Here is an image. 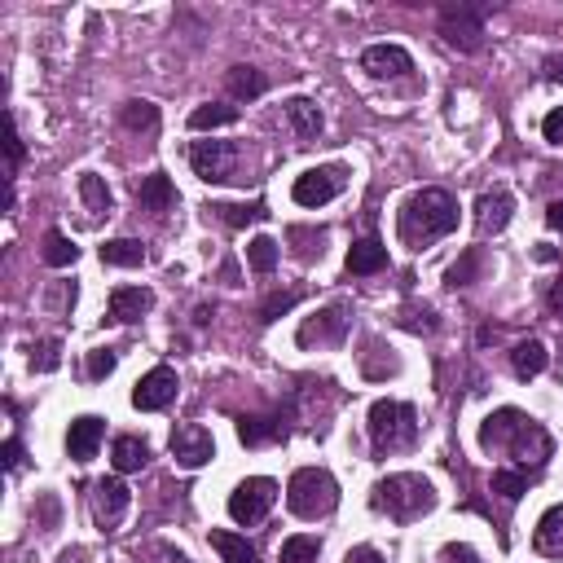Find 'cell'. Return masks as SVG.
Listing matches in <instances>:
<instances>
[{"mask_svg": "<svg viewBox=\"0 0 563 563\" xmlns=\"http://www.w3.org/2000/svg\"><path fill=\"white\" fill-rule=\"evenodd\" d=\"M5 154H9V176L22 168V159H27V146H22V132L14 124V115H5Z\"/></svg>", "mask_w": 563, "mask_h": 563, "instance_id": "cell-38", "label": "cell"}, {"mask_svg": "<svg viewBox=\"0 0 563 563\" xmlns=\"http://www.w3.org/2000/svg\"><path fill=\"white\" fill-rule=\"evenodd\" d=\"M550 308H555V313H563V278L550 286Z\"/></svg>", "mask_w": 563, "mask_h": 563, "instance_id": "cell-47", "label": "cell"}, {"mask_svg": "<svg viewBox=\"0 0 563 563\" xmlns=\"http://www.w3.org/2000/svg\"><path fill=\"white\" fill-rule=\"evenodd\" d=\"M234 119H238V106L207 102V106H198L194 115H190V128H194V132H207V128H225V124H234Z\"/></svg>", "mask_w": 563, "mask_h": 563, "instance_id": "cell-30", "label": "cell"}, {"mask_svg": "<svg viewBox=\"0 0 563 563\" xmlns=\"http://www.w3.org/2000/svg\"><path fill=\"white\" fill-rule=\"evenodd\" d=\"M176 388H181V383H176V370L154 366V370L146 374V379H141L137 388H132V405H137V410H146V414L168 410V405L176 401Z\"/></svg>", "mask_w": 563, "mask_h": 563, "instance_id": "cell-9", "label": "cell"}, {"mask_svg": "<svg viewBox=\"0 0 563 563\" xmlns=\"http://www.w3.org/2000/svg\"><path fill=\"white\" fill-rule=\"evenodd\" d=\"M370 440L379 454L405 449L418 440V414L405 401H374L370 405Z\"/></svg>", "mask_w": 563, "mask_h": 563, "instance_id": "cell-5", "label": "cell"}, {"mask_svg": "<svg viewBox=\"0 0 563 563\" xmlns=\"http://www.w3.org/2000/svg\"><path fill=\"white\" fill-rule=\"evenodd\" d=\"M137 203L146 207V212H154V216L172 212V207H176V185L163 172H154V176H146V181L137 185Z\"/></svg>", "mask_w": 563, "mask_h": 563, "instance_id": "cell-20", "label": "cell"}, {"mask_svg": "<svg viewBox=\"0 0 563 563\" xmlns=\"http://www.w3.org/2000/svg\"><path fill=\"white\" fill-rule=\"evenodd\" d=\"M273 502H278V484L269 476H251L229 493V515H234L238 524H260Z\"/></svg>", "mask_w": 563, "mask_h": 563, "instance_id": "cell-6", "label": "cell"}, {"mask_svg": "<svg viewBox=\"0 0 563 563\" xmlns=\"http://www.w3.org/2000/svg\"><path fill=\"white\" fill-rule=\"evenodd\" d=\"M102 436H106V423H102V418L84 414V418H75L71 432H66V449H71L75 462H88V458L97 454V445H102Z\"/></svg>", "mask_w": 563, "mask_h": 563, "instance_id": "cell-16", "label": "cell"}, {"mask_svg": "<svg viewBox=\"0 0 563 563\" xmlns=\"http://www.w3.org/2000/svg\"><path fill=\"white\" fill-rule=\"evenodd\" d=\"M264 88H269V80H264L256 66H234V71H229V93H234L238 102H251V97H260Z\"/></svg>", "mask_w": 563, "mask_h": 563, "instance_id": "cell-28", "label": "cell"}, {"mask_svg": "<svg viewBox=\"0 0 563 563\" xmlns=\"http://www.w3.org/2000/svg\"><path fill=\"white\" fill-rule=\"evenodd\" d=\"M374 506L388 511L392 520H418L436 506V489L423 476H388L374 489Z\"/></svg>", "mask_w": 563, "mask_h": 563, "instance_id": "cell-4", "label": "cell"}, {"mask_svg": "<svg viewBox=\"0 0 563 563\" xmlns=\"http://www.w3.org/2000/svg\"><path fill=\"white\" fill-rule=\"evenodd\" d=\"M295 304H300V295H295V291H273L269 300L260 304V322H264V326H269V322H278V317H286Z\"/></svg>", "mask_w": 563, "mask_h": 563, "instance_id": "cell-36", "label": "cell"}, {"mask_svg": "<svg viewBox=\"0 0 563 563\" xmlns=\"http://www.w3.org/2000/svg\"><path fill=\"white\" fill-rule=\"evenodd\" d=\"M212 317H216V308H207V304H198V308H194V322H198V326H207Z\"/></svg>", "mask_w": 563, "mask_h": 563, "instance_id": "cell-48", "label": "cell"}, {"mask_svg": "<svg viewBox=\"0 0 563 563\" xmlns=\"http://www.w3.org/2000/svg\"><path fill=\"white\" fill-rule=\"evenodd\" d=\"M344 330H348V304H330V308H322V313L313 317V322H304L300 326V344H322V339H344Z\"/></svg>", "mask_w": 563, "mask_h": 563, "instance_id": "cell-15", "label": "cell"}, {"mask_svg": "<svg viewBox=\"0 0 563 563\" xmlns=\"http://www.w3.org/2000/svg\"><path fill=\"white\" fill-rule=\"evenodd\" d=\"M150 308H154V295L146 286H115V295H110V317L115 322H137Z\"/></svg>", "mask_w": 563, "mask_h": 563, "instance_id": "cell-18", "label": "cell"}, {"mask_svg": "<svg viewBox=\"0 0 563 563\" xmlns=\"http://www.w3.org/2000/svg\"><path fill=\"white\" fill-rule=\"evenodd\" d=\"M168 563H190V559H185V555H168Z\"/></svg>", "mask_w": 563, "mask_h": 563, "instance_id": "cell-49", "label": "cell"}, {"mask_svg": "<svg viewBox=\"0 0 563 563\" xmlns=\"http://www.w3.org/2000/svg\"><path fill=\"white\" fill-rule=\"evenodd\" d=\"M546 80L563 84V58H546Z\"/></svg>", "mask_w": 563, "mask_h": 563, "instance_id": "cell-46", "label": "cell"}, {"mask_svg": "<svg viewBox=\"0 0 563 563\" xmlns=\"http://www.w3.org/2000/svg\"><path fill=\"white\" fill-rule=\"evenodd\" d=\"M58 366H62V344H58V339H40V344L31 348V370L53 374Z\"/></svg>", "mask_w": 563, "mask_h": 563, "instance_id": "cell-34", "label": "cell"}, {"mask_svg": "<svg viewBox=\"0 0 563 563\" xmlns=\"http://www.w3.org/2000/svg\"><path fill=\"white\" fill-rule=\"evenodd\" d=\"M388 269V247H383L379 238H361L352 242L348 251V273H357V278H370V273Z\"/></svg>", "mask_w": 563, "mask_h": 563, "instance_id": "cell-19", "label": "cell"}, {"mask_svg": "<svg viewBox=\"0 0 563 563\" xmlns=\"http://www.w3.org/2000/svg\"><path fill=\"white\" fill-rule=\"evenodd\" d=\"M458 229V203L454 194L445 190H418L410 203L401 207V238L405 242H436L445 234H454Z\"/></svg>", "mask_w": 563, "mask_h": 563, "instance_id": "cell-2", "label": "cell"}, {"mask_svg": "<svg viewBox=\"0 0 563 563\" xmlns=\"http://www.w3.org/2000/svg\"><path fill=\"white\" fill-rule=\"evenodd\" d=\"M110 462H115V471H141L150 462V445L141 436H119L110 449Z\"/></svg>", "mask_w": 563, "mask_h": 563, "instance_id": "cell-24", "label": "cell"}, {"mask_svg": "<svg viewBox=\"0 0 563 563\" xmlns=\"http://www.w3.org/2000/svg\"><path fill=\"white\" fill-rule=\"evenodd\" d=\"M40 256H44V264H53V269H66V264L80 260V247H75L62 229H49V234H44V251H40Z\"/></svg>", "mask_w": 563, "mask_h": 563, "instance_id": "cell-26", "label": "cell"}, {"mask_svg": "<svg viewBox=\"0 0 563 563\" xmlns=\"http://www.w3.org/2000/svg\"><path fill=\"white\" fill-rule=\"evenodd\" d=\"M480 445L484 449H511L515 458L524 462V467H542L550 458V436L542 423H533L528 414L520 410H498L484 418L480 427Z\"/></svg>", "mask_w": 563, "mask_h": 563, "instance_id": "cell-1", "label": "cell"}, {"mask_svg": "<svg viewBox=\"0 0 563 563\" xmlns=\"http://www.w3.org/2000/svg\"><path fill=\"white\" fill-rule=\"evenodd\" d=\"M511 212H515V198L506 194V190L480 194V203H476V225H480V234H502L506 220H511Z\"/></svg>", "mask_w": 563, "mask_h": 563, "instance_id": "cell-17", "label": "cell"}, {"mask_svg": "<svg viewBox=\"0 0 563 563\" xmlns=\"http://www.w3.org/2000/svg\"><path fill=\"white\" fill-rule=\"evenodd\" d=\"M344 190V168H313L295 181V203L300 207H326L330 198Z\"/></svg>", "mask_w": 563, "mask_h": 563, "instance_id": "cell-11", "label": "cell"}, {"mask_svg": "<svg viewBox=\"0 0 563 563\" xmlns=\"http://www.w3.org/2000/svg\"><path fill=\"white\" fill-rule=\"evenodd\" d=\"M546 225H550V229H563V198L546 207Z\"/></svg>", "mask_w": 563, "mask_h": 563, "instance_id": "cell-45", "label": "cell"}, {"mask_svg": "<svg viewBox=\"0 0 563 563\" xmlns=\"http://www.w3.org/2000/svg\"><path fill=\"white\" fill-rule=\"evenodd\" d=\"M533 542H537V550H542V555L563 559V502H559V506H550L542 520H537Z\"/></svg>", "mask_w": 563, "mask_h": 563, "instance_id": "cell-22", "label": "cell"}, {"mask_svg": "<svg viewBox=\"0 0 563 563\" xmlns=\"http://www.w3.org/2000/svg\"><path fill=\"white\" fill-rule=\"evenodd\" d=\"M234 163H238V150L229 141H194V150H190V168L207 185L234 181Z\"/></svg>", "mask_w": 563, "mask_h": 563, "instance_id": "cell-8", "label": "cell"}, {"mask_svg": "<svg viewBox=\"0 0 563 563\" xmlns=\"http://www.w3.org/2000/svg\"><path fill=\"white\" fill-rule=\"evenodd\" d=\"M128 502H132V493H128L124 480H102V484L93 489V515H97V524H102V528H115L119 520H124Z\"/></svg>", "mask_w": 563, "mask_h": 563, "instance_id": "cell-14", "label": "cell"}, {"mask_svg": "<svg viewBox=\"0 0 563 563\" xmlns=\"http://www.w3.org/2000/svg\"><path fill=\"white\" fill-rule=\"evenodd\" d=\"M550 366V352H546V344H537V339H524V344H515V352H511V370H515V379H537Z\"/></svg>", "mask_w": 563, "mask_h": 563, "instance_id": "cell-21", "label": "cell"}, {"mask_svg": "<svg viewBox=\"0 0 563 563\" xmlns=\"http://www.w3.org/2000/svg\"><path fill=\"white\" fill-rule=\"evenodd\" d=\"M440 563H480V555L471 546H445L440 550Z\"/></svg>", "mask_w": 563, "mask_h": 563, "instance_id": "cell-42", "label": "cell"}, {"mask_svg": "<svg viewBox=\"0 0 563 563\" xmlns=\"http://www.w3.org/2000/svg\"><path fill=\"white\" fill-rule=\"evenodd\" d=\"M172 458L181 462V467H203V462H212L216 458V440L207 427H198V423H185V427H176L172 432Z\"/></svg>", "mask_w": 563, "mask_h": 563, "instance_id": "cell-10", "label": "cell"}, {"mask_svg": "<svg viewBox=\"0 0 563 563\" xmlns=\"http://www.w3.org/2000/svg\"><path fill=\"white\" fill-rule=\"evenodd\" d=\"M286 119H291L295 137H317V132H322V124H326L313 97H291V102H286Z\"/></svg>", "mask_w": 563, "mask_h": 563, "instance_id": "cell-23", "label": "cell"}, {"mask_svg": "<svg viewBox=\"0 0 563 563\" xmlns=\"http://www.w3.org/2000/svg\"><path fill=\"white\" fill-rule=\"evenodd\" d=\"M154 124H159V106H150V102H128L124 106V128L154 132Z\"/></svg>", "mask_w": 563, "mask_h": 563, "instance_id": "cell-33", "label": "cell"}, {"mask_svg": "<svg viewBox=\"0 0 563 563\" xmlns=\"http://www.w3.org/2000/svg\"><path fill=\"white\" fill-rule=\"evenodd\" d=\"M80 198L88 203V212H93V216L110 212V190L102 185V176H93V172H88V176H80Z\"/></svg>", "mask_w": 563, "mask_h": 563, "instance_id": "cell-32", "label": "cell"}, {"mask_svg": "<svg viewBox=\"0 0 563 563\" xmlns=\"http://www.w3.org/2000/svg\"><path fill=\"white\" fill-rule=\"evenodd\" d=\"M278 256H282V251H278V242H273V238H251L247 264L256 273H273V269H278Z\"/></svg>", "mask_w": 563, "mask_h": 563, "instance_id": "cell-31", "label": "cell"}, {"mask_svg": "<svg viewBox=\"0 0 563 563\" xmlns=\"http://www.w3.org/2000/svg\"><path fill=\"white\" fill-rule=\"evenodd\" d=\"M542 137H546V141H555V146H563V106H559V110H550V115L542 119Z\"/></svg>", "mask_w": 563, "mask_h": 563, "instance_id": "cell-41", "label": "cell"}, {"mask_svg": "<svg viewBox=\"0 0 563 563\" xmlns=\"http://www.w3.org/2000/svg\"><path fill=\"white\" fill-rule=\"evenodd\" d=\"M476 273H480V251H467V256L449 269V286H467Z\"/></svg>", "mask_w": 563, "mask_h": 563, "instance_id": "cell-40", "label": "cell"}, {"mask_svg": "<svg viewBox=\"0 0 563 563\" xmlns=\"http://www.w3.org/2000/svg\"><path fill=\"white\" fill-rule=\"evenodd\" d=\"M414 66V58L401 49V44H370L361 53V71H370L374 80H392V75H405Z\"/></svg>", "mask_w": 563, "mask_h": 563, "instance_id": "cell-13", "label": "cell"}, {"mask_svg": "<svg viewBox=\"0 0 563 563\" xmlns=\"http://www.w3.org/2000/svg\"><path fill=\"white\" fill-rule=\"evenodd\" d=\"M440 36L462 53H476L484 44V9L480 5H449L445 14H440Z\"/></svg>", "mask_w": 563, "mask_h": 563, "instance_id": "cell-7", "label": "cell"}, {"mask_svg": "<svg viewBox=\"0 0 563 563\" xmlns=\"http://www.w3.org/2000/svg\"><path fill=\"white\" fill-rule=\"evenodd\" d=\"M102 260L106 264H119V269H132V264L146 260V247H141L137 238H110L102 247Z\"/></svg>", "mask_w": 563, "mask_h": 563, "instance_id": "cell-29", "label": "cell"}, {"mask_svg": "<svg viewBox=\"0 0 563 563\" xmlns=\"http://www.w3.org/2000/svg\"><path fill=\"white\" fill-rule=\"evenodd\" d=\"M317 555H322L317 537H291V542H282V563H317Z\"/></svg>", "mask_w": 563, "mask_h": 563, "instance_id": "cell-35", "label": "cell"}, {"mask_svg": "<svg viewBox=\"0 0 563 563\" xmlns=\"http://www.w3.org/2000/svg\"><path fill=\"white\" fill-rule=\"evenodd\" d=\"M0 458H5V471H18V467H22V445H18L14 436L0 445Z\"/></svg>", "mask_w": 563, "mask_h": 563, "instance_id": "cell-43", "label": "cell"}, {"mask_svg": "<svg viewBox=\"0 0 563 563\" xmlns=\"http://www.w3.org/2000/svg\"><path fill=\"white\" fill-rule=\"evenodd\" d=\"M115 352L110 348H93L88 352V379H110V374H115Z\"/></svg>", "mask_w": 563, "mask_h": 563, "instance_id": "cell-39", "label": "cell"}, {"mask_svg": "<svg viewBox=\"0 0 563 563\" xmlns=\"http://www.w3.org/2000/svg\"><path fill=\"white\" fill-rule=\"evenodd\" d=\"M286 506H291L300 520H317V515H330L339 506V484L330 471L322 467H304L295 471L291 484H286Z\"/></svg>", "mask_w": 563, "mask_h": 563, "instance_id": "cell-3", "label": "cell"}, {"mask_svg": "<svg viewBox=\"0 0 563 563\" xmlns=\"http://www.w3.org/2000/svg\"><path fill=\"white\" fill-rule=\"evenodd\" d=\"M493 493H502L506 502H520L528 493V480L520 471H493Z\"/></svg>", "mask_w": 563, "mask_h": 563, "instance_id": "cell-37", "label": "cell"}, {"mask_svg": "<svg viewBox=\"0 0 563 563\" xmlns=\"http://www.w3.org/2000/svg\"><path fill=\"white\" fill-rule=\"evenodd\" d=\"M212 212L225 220L229 229H247V225H256V220L269 216V207H264V203H216Z\"/></svg>", "mask_w": 563, "mask_h": 563, "instance_id": "cell-27", "label": "cell"}, {"mask_svg": "<svg viewBox=\"0 0 563 563\" xmlns=\"http://www.w3.org/2000/svg\"><path fill=\"white\" fill-rule=\"evenodd\" d=\"M291 436V414H242L238 418V440L242 445H273V440Z\"/></svg>", "mask_w": 563, "mask_h": 563, "instance_id": "cell-12", "label": "cell"}, {"mask_svg": "<svg viewBox=\"0 0 563 563\" xmlns=\"http://www.w3.org/2000/svg\"><path fill=\"white\" fill-rule=\"evenodd\" d=\"M344 563H388V559H383L374 546H357V550H348V559H344Z\"/></svg>", "mask_w": 563, "mask_h": 563, "instance_id": "cell-44", "label": "cell"}, {"mask_svg": "<svg viewBox=\"0 0 563 563\" xmlns=\"http://www.w3.org/2000/svg\"><path fill=\"white\" fill-rule=\"evenodd\" d=\"M212 546H216V555L225 563H260L256 546H251L247 537H238V533H225V528H216L212 533Z\"/></svg>", "mask_w": 563, "mask_h": 563, "instance_id": "cell-25", "label": "cell"}]
</instances>
